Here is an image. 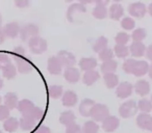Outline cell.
Listing matches in <instances>:
<instances>
[{
	"mask_svg": "<svg viewBox=\"0 0 152 133\" xmlns=\"http://www.w3.org/2000/svg\"><path fill=\"white\" fill-rule=\"evenodd\" d=\"M137 110L139 109H137V102L133 101V100H129V101L124 102L120 106V108H119V114H120L121 118H128L135 116Z\"/></svg>",
	"mask_w": 152,
	"mask_h": 133,
	"instance_id": "6da1fadb",
	"label": "cell"
},
{
	"mask_svg": "<svg viewBox=\"0 0 152 133\" xmlns=\"http://www.w3.org/2000/svg\"><path fill=\"white\" fill-rule=\"evenodd\" d=\"M110 116V109L107 106L103 104H95L92 108L91 118H93L94 122H103L107 116Z\"/></svg>",
	"mask_w": 152,
	"mask_h": 133,
	"instance_id": "7a4b0ae2",
	"label": "cell"
},
{
	"mask_svg": "<svg viewBox=\"0 0 152 133\" xmlns=\"http://www.w3.org/2000/svg\"><path fill=\"white\" fill-rule=\"evenodd\" d=\"M28 46L34 54H42L47 50V42L41 36H34L28 41Z\"/></svg>",
	"mask_w": 152,
	"mask_h": 133,
	"instance_id": "3957f363",
	"label": "cell"
},
{
	"mask_svg": "<svg viewBox=\"0 0 152 133\" xmlns=\"http://www.w3.org/2000/svg\"><path fill=\"white\" fill-rule=\"evenodd\" d=\"M56 57L59 59L61 65L65 67L66 69L67 68H72L74 67V65L76 63V58L72 53L68 52V51L61 50L58 52V54L56 55Z\"/></svg>",
	"mask_w": 152,
	"mask_h": 133,
	"instance_id": "277c9868",
	"label": "cell"
},
{
	"mask_svg": "<svg viewBox=\"0 0 152 133\" xmlns=\"http://www.w3.org/2000/svg\"><path fill=\"white\" fill-rule=\"evenodd\" d=\"M15 60L18 71L22 74H27V73L31 72L34 69L32 63L25 56H15Z\"/></svg>",
	"mask_w": 152,
	"mask_h": 133,
	"instance_id": "5b68a950",
	"label": "cell"
},
{
	"mask_svg": "<svg viewBox=\"0 0 152 133\" xmlns=\"http://www.w3.org/2000/svg\"><path fill=\"white\" fill-rule=\"evenodd\" d=\"M128 12L132 17L137 18V19H142L147 13V7L142 2H134L129 5Z\"/></svg>",
	"mask_w": 152,
	"mask_h": 133,
	"instance_id": "8992f818",
	"label": "cell"
},
{
	"mask_svg": "<svg viewBox=\"0 0 152 133\" xmlns=\"http://www.w3.org/2000/svg\"><path fill=\"white\" fill-rule=\"evenodd\" d=\"M39 34V27L36 24H27L24 27H22L20 29V36L23 41H26L28 39L34 38V36H38Z\"/></svg>",
	"mask_w": 152,
	"mask_h": 133,
	"instance_id": "52a82bcc",
	"label": "cell"
},
{
	"mask_svg": "<svg viewBox=\"0 0 152 133\" xmlns=\"http://www.w3.org/2000/svg\"><path fill=\"white\" fill-rule=\"evenodd\" d=\"M132 89H133L132 84L130 82L124 81V82H121L118 85L116 94L120 99H126V98H128L132 94Z\"/></svg>",
	"mask_w": 152,
	"mask_h": 133,
	"instance_id": "ba28073f",
	"label": "cell"
},
{
	"mask_svg": "<svg viewBox=\"0 0 152 133\" xmlns=\"http://www.w3.org/2000/svg\"><path fill=\"white\" fill-rule=\"evenodd\" d=\"M108 3V1H96V7L95 9H93L92 12V15L96 18V19H99V20H102V19H105L107 17V9H106L105 5Z\"/></svg>",
	"mask_w": 152,
	"mask_h": 133,
	"instance_id": "9c48e42d",
	"label": "cell"
},
{
	"mask_svg": "<svg viewBox=\"0 0 152 133\" xmlns=\"http://www.w3.org/2000/svg\"><path fill=\"white\" fill-rule=\"evenodd\" d=\"M63 65H61L59 59L56 56H51L48 59V65H47V69H48L49 73L53 75H58L61 73L63 70Z\"/></svg>",
	"mask_w": 152,
	"mask_h": 133,
	"instance_id": "30bf717a",
	"label": "cell"
},
{
	"mask_svg": "<svg viewBox=\"0 0 152 133\" xmlns=\"http://www.w3.org/2000/svg\"><path fill=\"white\" fill-rule=\"evenodd\" d=\"M120 125V121L118 118L114 116H108L105 120L102 122V129H103L105 132H113L115 131Z\"/></svg>",
	"mask_w": 152,
	"mask_h": 133,
	"instance_id": "8fae6325",
	"label": "cell"
},
{
	"mask_svg": "<svg viewBox=\"0 0 152 133\" xmlns=\"http://www.w3.org/2000/svg\"><path fill=\"white\" fill-rule=\"evenodd\" d=\"M64 77L69 83H76L80 79V72L78 69L74 68H67L64 72Z\"/></svg>",
	"mask_w": 152,
	"mask_h": 133,
	"instance_id": "7c38bea8",
	"label": "cell"
},
{
	"mask_svg": "<svg viewBox=\"0 0 152 133\" xmlns=\"http://www.w3.org/2000/svg\"><path fill=\"white\" fill-rule=\"evenodd\" d=\"M77 101H78V97L73 91H67L66 93H64L61 98L63 105L66 107H73L74 105H76Z\"/></svg>",
	"mask_w": 152,
	"mask_h": 133,
	"instance_id": "4fadbf2b",
	"label": "cell"
},
{
	"mask_svg": "<svg viewBox=\"0 0 152 133\" xmlns=\"http://www.w3.org/2000/svg\"><path fill=\"white\" fill-rule=\"evenodd\" d=\"M94 105H95V102L92 99H83L79 105V112L81 116H86V118L91 116V111Z\"/></svg>",
	"mask_w": 152,
	"mask_h": 133,
	"instance_id": "5bb4252c",
	"label": "cell"
},
{
	"mask_svg": "<svg viewBox=\"0 0 152 133\" xmlns=\"http://www.w3.org/2000/svg\"><path fill=\"white\" fill-rule=\"evenodd\" d=\"M148 70H149V65H148L147 61L137 60L134 67H133L132 74L137 77H141L144 76L146 73H148Z\"/></svg>",
	"mask_w": 152,
	"mask_h": 133,
	"instance_id": "9a60e30c",
	"label": "cell"
},
{
	"mask_svg": "<svg viewBox=\"0 0 152 133\" xmlns=\"http://www.w3.org/2000/svg\"><path fill=\"white\" fill-rule=\"evenodd\" d=\"M146 47L142 42H133L129 47V53L133 57H142L146 52Z\"/></svg>",
	"mask_w": 152,
	"mask_h": 133,
	"instance_id": "2e32d148",
	"label": "cell"
},
{
	"mask_svg": "<svg viewBox=\"0 0 152 133\" xmlns=\"http://www.w3.org/2000/svg\"><path fill=\"white\" fill-rule=\"evenodd\" d=\"M20 26L17 22H11V23L7 24V25L3 27V32H4L5 36H9V38H16L18 34L20 33Z\"/></svg>",
	"mask_w": 152,
	"mask_h": 133,
	"instance_id": "e0dca14e",
	"label": "cell"
},
{
	"mask_svg": "<svg viewBox=\"0 0 152 133\" xmlns=\"http://www.w3.org/2000/svg\"><path fill=\"white\" fill-rule=\"evenodd\" d=\"M77 13H86V7L85 5H83L81 3H75V4H72L69 7L67 13V18L70 22H74V18H75L76 14Z\"/></svg>",
	"mask_w": 152,
	"mask_h": 133,
	"instance_id": "ac0fdd59",
	"label": "cell"
},
{
	"mask_svg": "<svg viewBox=\"0 0 152 133\" xmlns=\"http://www.w3.org/2000/svg\"><path fill=\"white\" fill-rule=\"evenodd\" d=\"M79 67L85 72L95 70V68L97 67V60L94 57H89V58L85 57V58H81L79 61Z\"/></svg>",
	"mask_w": 152,
	"mask_h": 133,
	"instance_id": "d6986e66",
	"label": "cell"
},
{
	"mask_svg": "<svg viewBox=\"0 0 152 133\" xmlns=\"http://www.w3.org/2000/svg\"><path fill=\"white\" fill-rule=\"evenodd\" d=\"M124 14V9H123V7L119 3H115L108 9V16L112 20H115V21H118L120 20V18L123 16Z\"/></svg>",
	"mask_w": 152,
	"mask_h": 133,
	"instance_id": "ffe728a7",
	"label": "cell"
},
{
	"mask_svg": "<svg viewBox=\"0 0 152 133\" xmlns=\"http://www.w3.org/2000/svg\"><path fill=\"white\" fill-rule=\"evenodd\" d=\"M134 89L135 93L140 96H146L150 93V85L149 82L144 79H141V80L137 81V83L134 84Z\"/></svg>",
	"mask_w": 152,
	"mask_h": 133,
	"instance_id": "44dd1931",
	"label": "cell"
},
{
	"mask_svg": "<svg viewBox=\"0 0 152 133\" xmlns=\"http://www.w3.org/2000/svg\"><path fill=\"white\" fill-rule=\"evenodd\" d=\"M100 78L99 73L96 70H92V71H88V72H85L83 76V81L86 85H92Z\"/></svg>",
	"mask_w": 152,
	"mask_h": 133,
	"instance_id": "7402d4cb",
	"label": "cell"
},
{
	"mask_svg": "<svg viewBox=\"0 0 152 133\" xmlns=\"http://www.w3.org/2000/svg\"><path fill=\"white\" fill-rule=\"evenodd\" d=\"M36 125H37L36 121H34L32 118H28L26 116H23L19 121V126L24 131H31L32 129H34Z\"/></svg>",
	"mask_w": 152,
	"mask_h": 133,
	"instance_id": "603a6c76",
	"label": "cell"
},
{
	"mask_svg": "<svg viewBox=\"0 0 152 133\" xmlns=\"http://www.w3.org/2000/svg\"><path fill=\"white\" fill-rule=\"evenodd\" d=\"M117 68H118V63L116 60H114V59L104 61V63H102L101 67H100L101 72L103 74H114V72L117 70Z\"/></svg>",
	"mask_w": 152,
	"mask_h": 133,
	"instance_id": "cb8c5ba5",
	"label": "cell"
},
{
	"mask_svg": "<svg viewBox=\"0 0 152 133\" xmlns=\"http://www.w3.org/2000/svg\"><path fill=\"white\" fill-rule=\"evenodd\" d=\"M75 120H76L75 114L72 111H70V110L61 112V114L59 116V123L65 125V126H69L71 124H74Z\"/></svg>",
	"mask_w": 152,
	"mask_h": 133,
	"instance_id": "d4e9b609",
	"label": "cell"
},
{
	"mask_svg": "<svg viewBox=\"0 0 152 133\" xmlns=\"http://www.w3.org/2000/svg\"><path fill=\"white\" fill-rule=\"evenodd\" d=\"M18 105V97L15 93H7L4 96V106H7L10 110L16 108Z\"/></svg>",
	"mask_w": 152,
	"mask_h": 133,
	"instance_id": "484cf974",
	"label": "cell"
},
{
	"mask_svg": "<svg viewBox=\"0 0 152 133\" xmlns=\"http://www.w3.org/2000/svg\"><path fill=\"white\" fill-rule=\"evenodd\" d=\"M103 80L108 89H114L119 85V77L116 74H104Z\"/></svg>",
	"mask_w": 152,
	"mask_h": 133,
	"instance_id": "4316f807",
	"label": "cell"
},
{
	"mask_svg": "<svg viewBox=\"0 0 152 133\" xmlns=\"http://www.w3.org/2000/svg\"><path fill=\"white\" fill-rule=\"evenodd\" d=\"M3 128L7 132H15L19 128V121L16 118H9L3 123Z\"/></svg>",
	"mask_w": 152,
	"mask_h": 133,
	"instance_id": "83f0119b",
	"label": "cell"
},
{
	"mask_svg": "<svg viewBox=\"0 0 152 133\" xmlns=\"http://www.w3.org/2000/svg\"><path fill=\"white\" fill-rule=\"evenodd\" d=\"M34 107V104L27 99H23V100H21V101H19L17 105L18 110H19L20 112H22L23 114L28 113Z\"/></svg>",
	"mask_w": 152,
	"mask_h": 133,
	"instance_id": "f1b7e54d",
	"label": "cell"
},
{
	"mask_svg": "<svg viewBox=\"0 0 152 133\" xmlns=\"http://www.w3.org/2000/svg\"><path fill=\"white\" fill-rule=\"evenodd\" d=\"M150 118H151V116H150L148 113H140L137 118V125L141 129L147 130L148 125H149V122H150Z\"/></svg>",
	"mask_w": 152,
	"mask_h": 133,
	"instance_id": "f546056e",
	"label": "cell"
},
{
	"mask_svg": "<svg viewBox=\"0 0 152 133\" xmlns=\"http://www.w3.org/2000/svg\"><path fill=\"white\" fill-rule=\"evenodd\" d=\"M23 116H28V118H32V120L36 121V122L38 123V122H40V121H42L43 116H44V112H43V110L41 109V108L36 107V106H34V107L32 108L28 113L23 114Z\"/></svg>",
	"mask_w": 152,
	"mask_h": 133,
	"instance_id": "4dcf8cb0",
	"label": "cell"
},
{
	"mask_svg": "<svg viewBox=\"0 0 152 133\" xmlns=\"http://www.w3.org/2000/svg\"><path fill=\"white\" fill-rule=\"evenodd\" d=\"M81 130H83V133H98L99 126L94 121H88L83 124Z\"/></svg>",
	"mask_w": 152,
	"mask_h": 133,
	"instance_id": "1f68e13d",
	"label": "cell"
},
{
	"mask_svg": "<svg viewBox=\"0 0 152 133\" xmlns=\"http://www.w3.org/2000/svg\"><path fill=\"white\" fill-rule=\"evenodd\" d=\"M16 73H17V69L12 63L2 68V75L7 79H13L16 76Z\"/></svg>",
	"mask_w": 152,
	"mask_h": 133,
	"instance_id": "d6a6232c",
	"label": "cell"
},
{
	"mask_svg": "<svg viewBox=\"0 0 152 133\" xmlns=\"http://www.w3.org/2000/svg\"><path fill=\"white\" fill-rule=\"evenodd\" d=\"M113 51H114V54L116 55V56H118L119 58H125V57H127L129 54L128 47L124 46V45H116Z\"/></svg>",
	"mask_w": 152,
	"mask_h": 133,
	"instance_id": "836d02e7",
	"label": "cell"
},
{
	"mask_svg": "<svg viewBox=\"0 0 152 133\" xmlns=\"http://www.w3.org/2000/svg\"><path fill=\"white\" fill-rule=\"evenodd\" d=\"M137 109L141 110L142 113H149L152 110V103L151 101L147 99H141L137 103Z\"/></svg>",
	"mask_w": 152,
	"mask_h": 133,
	"instance_id": "e575fe53",
	"label": "cell"
},
{
	"mask_svg": "<svg viewBox=\"0 0 152 133\" xmlns=\"http://www.w3.org/2000/svg\"><path fill=\"white\" fill-rule=\"evenodd\" d=\"M107 47V39L104 38V36H100V38L97 39V41L95 42L93 46V50L95 52L99 53L100 51H102L103 49H105Z\"/></svg>",
	"mask_w": 152,
	"mask_h": 133,
	"instance_id": "d590c367",
	"label": "cell"
},
{
	"mask_svg": "<svg viewBox=\"0 0 152 133\" xmlns=\"http://www.w3.org/2000/svg\"><path fill=\"white\" fill-rule=\"evenodd\" d=\"M146 36H147V31L144 28H137L131 34V39L133 40V42H142Z\"/></svg>",
	"mask_w": 152,
	"mask_h": 133,
	"instance_id": "8d00e7d4",
	"label": "cell"
},
{
	"mask_svg": "<svg viewBox=\"0 0 152 133\" xmlns=\"http://www.w3.org/2000/svg\"><path fill=\"white\" fill-rule=\"evenodd\" d=\"M48 94L51 98L57 99L63 95V87L61 85H51L48 89Z\"/></svg>",
	"mask_w": 152,
	"mask_h": 133,
	"instance_id": "74e56055",
	"label": "cell"
},
{
	"mask_svg": "<svg viewBox=\"0 0 152 133\" xmlns=\"http://www.w3.org/2000/svg\"><path fill=\"white\" fill-rule=\"evenodd\" d=\"M115 40H116L117 45H124V46H126V44L130 40V36L124 31H120L117 33Z\"/></svg>",
	"mask_w": 152,
	"mask_h": 133,
	"instance_id": "f35d334b",
	"label": "cell"
},
{
	"mask_svg": "<svg viewBox=\"0 0 152 133\" xmlns=\"http://www.w3.org/2000/svg\"><path fill=\"white\" fill-rule=\"evenodd\" d=\"M114 51L110 48H105L103 49L102 51L99 52V59H101L102 63L104 61H108V60H112L113 57H114Z\"/></svg>",
	"mask_w": 152,
	"mask_h": 133,
	"instance_id": "ab89813d",
	"label": "cell"
},
{
	"mask_svg": "<svg viewBox=\"0 0 152 133\" xmlns=\"http://www.w3.org/2000/svg\"><path fill=\"white\" fill-rule=\"evenodd\" d=\"M121 26H122V28H124L125 30H131V29L134 28L135 22L132 18L125 17L124 19L121 21Z\"/></svg>",
	"mask_w": 152,
	"mask_h": 133,
	"instance_id": "60d3db41",
	"label": "cell"
},
{
	"mask_svg": "<svg viewBox=\"0 0 152 133\" xmlns=\"http://www.w3.org/2000/svg\"><path fill=\"white\" fill-rule=\"evenodd\" d=\"M135 59H126L123 63V70H124L125 73L127 74H132V71H133V67L135 65Z\"/></svg>",
	"mask_w": 152,
	"mask_h": 133,
	"instance_id": "b9f144b4",
	"label": "cell"
},
{
	"mask_svg": "<svg viewBox=\"0 0 152 133\" xmlns=\"http://www.w3.org/2000/svg\"><path fill=\"white\" fill-rule=\"evenodd\" d=\"M11 63V57L7 53H0V69L2 70L5 65Z\"/></svg>",
	"mask_w": 152,
	"mask_h": 133,
	"instance_id": "7bdbcfd3",
	"label": "cell"
},
{
	"mask_svg": "<svg viewBox=\"0 0 152 133\" xmlns=\"http://www.w3.org/2000/svg\"><path fill=\"white\" fill-rule=\"evenodd\" d=\"M66 133H83V130H81V127L77 124H71L69 126H67V129H66Z\"/></svg>",
	"mask_w": 152,
	"mask_h": 133,
	"instance_id": "ee69618b",
	"label": "cell"
},
{
	"mask_svg": "<svg viewBox=\"0 0 152 133\" xmlns=\"http://www.w3.org/2000/svg\"><path fill=\"white\" fill-rule=\"evenodd\" d=\"M10 118V109L4 105H0V121H5Z\"/></svg>",
	"mask_w": 152,
	"mask_h": 133,
	"instance_id": "f6af8a7d",
	"label": "cell"
},
{
	"mask_svg": "<svg viewBox=\"0 0 152 133\" xmlns=\"http://www.w3.org/2000/svg\"><path fill=\"white\" fill-rule=\"evenodd\" d=\"M14 55L15 56H24L25 55V50H24L23 47H16L14 49Z\"/></svg>",
	"mask_w": 152,
	"mask_h": 133,
	"instance_id": "bcb514c9",
	"label": "cell"
},
{
	"mask_svg": "<svg viewBox=\"0 0 152 133\" xmlns=\"http://www.w3.org/2000/svg\"><path fill=\"white\" fill-rule=\"evenodd\" d=\"M36 133H51V130L46 126H41L37 129Z\"/></svg>",
	"mask_w": 152,
	"mask_h": 133,
	"instance_id": "7dc6e473",
	"label": "cell"
},
{
	"mask_svg": "<svg viewBox=\"0 0 152 133\" xmlns=\"http://www.w3.org/2000/svg\"><path fill=\"white\" fill-rule=\"evenodd\" d=\"M15 4L17 5L18 7H27L29 3H28V1H26V0H18V1H16Z\"/></svg>",
	"mask_w": 152,
	"mask_h": 133,
	"instance_id": "c3c4849f",
	"label": "cell"
},
{
	"mask_svg": "<svg viewBox=\"0 0 152 133\" xmlns=\"http://www.w3.org/2000/svg\"><path fill=\"white\" fill-rule=\"evenodd\" d=\"M146 55H147L148 59L152 60V45H150V46L146 49Z\"/></svg>",
	"mask_w": 152,
	"mask_h": 133,
	"instance_id": "681fc988",
	"label": "cell"
},
{
	"mask_svg": "<svg viewBox=\"0 0 152 133\" xmlns=\"http://www.w3.org/2000/svg\"><path fill=\"white\" fill-rule=\"evenodd\" d=\"M5 34H4V32H3V28H1L0 29V44H2L3 42H4V40H5Z\"/></svg>",
	"mask_w": 152,
	"mask_h": 133,
	"instance_id": "f907efd6",
	"label": "cell"
},
{
	"mask_svg": "<svg viewBox=\"0 0 152 133\" xmlns=\"http://www.w3.org/2000/svg\"><path fill=\"white\" fill-rule=\"evenodd\" d=\"M147 130H149V131H151V132H152V116H151V118H150V122H149V125H148Z\"/></svg>",
	"mask_w": 152,
	"mask_h": 133,
	"instance_id": "816d5d0a",
	"label": "cell"
},
{
	"mask_svg": "<svg viewBox=\"0 0 152 133\" xmlns=\"http://www.w3.org/2000/svg\"><path fill=\"white\" fill-rule=\"evenodd\" d=\"M148 74H149V77L152 79V65H149V70H148Z\"/></svg>",
	"mask_w": 152,
	"mask_h": 133,
	"instance_id": "f5cc1de1",
	"label": "cell"
},
{
	"mask_svg": "<svg viewBox=\"0 0 152 133\" xmlns=\"http://www.w3.org/2000/svg\"><path fill=\"white\" fill-rule=\"evenodd\" d=\"M148 12H149L150 16H151V17H152V3L149 5V7H148Z\"/></svg>",
	"mask_w": 152,
	"mask_h": 133,
	"instance_id": "db71d44e",
	"label": "cell"
},
{
	"mask_svg": "<svg viewBox=\"0 0 152 133\" xmlns=\"http://www.w3.org/2000/svg\"><path fill=\"white\" fill-rule=\"evenodd\" d=\"M3 86V81H2V79L0 78V89H1V87Z\"/></svg>",
	"mask_w": 152,
	"mask_h": 133,
	"instance_id": "11a10c76",
	"label": "cell"
},
{
	"mask_svg": "<svg viewBox=\"0 0 152 133\" xmlns=\"http://www.w3.org/2000/svg\"><path fill=\"white\" fill-rule=\"evenodd\" d=\"M1 23H2V18H1V15H0V29H1Z\"/></svg>",
	"mask_w": 152,
	"mask_h": 133,
	"instance_id": "9f6ffc18",
	"label": "cell"
},
{
	"mask_svg": "<svg viewBox=\"0 0 152 133\" xmlns=\"http://www.w3.org/2000/svg\"><path fill=\"white\" fill-rule=\"evenodd\" d=\"M0 103H1V97H0Z\"/></svg>",
	"mask_w": 152,
	"mask_h": 133,
	"instance_id": "6f0895ef",
	"label": "cell"
},
{
	"mask_svg": "<svg viewBox=\"0 0 152 133\" xmlns=\"http://www.w3.org/2000/svg\"><path fill=\"white\" fill-rule=\"evenodd\" d=\"M151 103H152V97H151Z\"/></svg>",
	"mask_w": 152,
	"mask_h": 133,
	"instance_id": "680465c9",
	"label": "cell"
},
{
	"mask_svg": "<svg viewBox=\"0 0 152 133\" xmlns=\"http://www.w3.org/2000/svg\"><path fill=\"white\" fill-rule=\"evenodd\" d=\"M0 133H2V132H1V131H0Z\"/></svg>",
	"mask_w": 152,
	"mask_h": 133,
	"instance_id": "91938a15",
	"label": "cell"
}]
</instances>
